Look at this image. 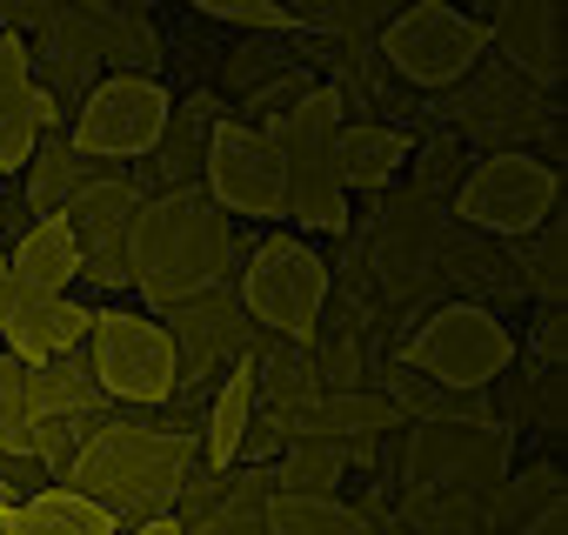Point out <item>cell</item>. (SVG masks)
Returning a JSON list of instances; mask_svg holds the SVG:
<instances>
[{
	"instance_id": "1",
	"label": "cell",
	"mask_w": 568,
	"mask_h": 535,
	"mask_svg": "<svg viewBox=\"0 0 568 535\" xmlns=\"http://www.w3.org/2000/svg\"><path fill=\"white\" fill-rule=\"evenodd\" d=\"M227 268H234V221L187 181V188H168V194H148L134 208V228H128V275L141 289V302L154 309V322L227 282Z\"/></svg>"
},
{
	"instance_id": "2",
	"label": "cell",
	"mask_w": 568,
	"mask_h": 535,
	"mask_svg": "<svg viewBox=\"0 0 568 535\" xmlns=\"http://www.w3.org/2000/svg\"><path fill=\"white\" fill-rule=\"evenodd\" d=\"M201 468L194 435L181 428H141V422H101L81 455L68 462V488H81L88 502L114 508V522H154L174 515L181 482Z\"/></svg>"
},
{
	"instance_id": "3",
	"label": "cell",
	"mask_w": 568,
	"mask_h": 535,
	"mask_svg": "<svg viewBox=\"0 0 568 535\" xmlns=\"http://www.w3.org/2000/svg\"><path fill=\"white\" fill-rule=\"evenodd\" d=\"M342 101L315 81L295 108H281L267 121H254L274 148H281V168H288V208L281 214H295V228L308 234H348V194L335 181V134H342Z\"/></svg>"
},
{
	"instance_id": "4",
	"label": "cell",
	"mask_w": 568,
	"mask_h": 535,
	"mask_svg": "<svg viewBox=\"0 0 568 535\" xmlns=\"http://www.w3.org/2000/svg\"><path fill=\"white\" fill-rule=\"evenodd\" d=\"M515 355H521L515 329L488 302H435V309H422L415 335L402 342V369L428 375L455 395H488L515 369Z\"/></svg>"
},
{
	"instance_id": "5",
	"label": "cell",
	"mask_w": 568,
	"mask_h": 535,
	"mask_svg": "<svg viewBox=\"0 0 568 535\" xmlns=\"http://www.w3.org/2000/svg\"><path fill=\"white\" fill-rule=\"evenodd\" d=\"M234 295H241V309H247V322H254L261 335L302 349V342L322 329V315H328L335 268H328L308 241H295V234H267V241L247 254Z\"/></svg>"
},
{
	"instance_id": "6",
	"label": "cell",
	"mask_w": 568,
	"mask_h": 535,
	"mask_svg": "<svg viewBox=\"0 0 568 535\" xmlns=\"http://www.w3.org/2000/svg\"><path fill=\"white\" fill-rule=\"evenodd\" d=\"M555 201H561V168H548L535 148H515V154H481L455 181L448 221L481 241H521L555 214Z\"/></svg>"
},
{
	"instance_id": "7",
	"label": "cell",
	"mask_w": 568,
	"mask_h": 535,
	"mask_svg": "<svg viewBox=\"0 0 568 535\" xmlns=\"http://www.w3.org/2000/svg\"><path fill=\"white\" fill-rule=\"evenodd\" d=\"M375 54L388 74H402L408 88H462L481 61H488V21L442 8V0H422V8H402L382 21Z\"/></svg>"
},
{
	"instance_id": "8",
	"label": "cell",
	"mask_w": 568,
	"mask_h": 535,
	"mask_svg": "<svg viewBox=\"0 0 568 535\" xmlns=\"http://www.w3.org/2000/svg\"><path fill=\"white\" fill-rule=\"evenodd\" d=\"M88 375L108 402L121 408H168L181 388L174 369V342L154 315H128V309H101L94 335H88Z\"/></svg>"
},
{
	"instance_id": "9",
	"label": "cell",
	"mask_w": 568,
	"mask_h": 535,
	"mask_svg": "<svg viewBox=\"0 0 568 535\" xmlns=\"http://www.w3.org/2000/svg\"><path fill=\"white\" fill-rule=\"evenodd\" d=\"M402 448V482L408 495H455V488H495L508 475L515 435L481 415V422H415Z\"/></svg>"
},
{
	"instance_id": "10",
	"label": "cell",
	"mask_w": 568,
	"mask_h": 535,
	"mask_svg": "<svg viewBox=\"0 0 568 535\" xmlns=\"http://www.w3.org/2000/svg\"><path fill=\"white\" fill-rule=\"evenodd\" d=\"M201 194L234 221H281L288 208V168H281V148L254 128V121H234L221 114L207 128V148H201Z\"/></svg>"
},
{
	"instance_id": "11",
	"label": "cell",
	"mask_w": 568,
	"mask_h": 535,
	"mask_svg": "<svg viewBox=\"0 0 568 535\" xmlns=\"http://www.w3.org/2000/svg\"><path fill=\"white\" fill-rule=\"evenodd\" d=\"M168 121H174V101L154 74H108L74 108L68 141L81 161H148L161 148Z\"/></svg>"
},
{
	"instance_id": "12",
	"label": "cell",
	"mask_w": 568,
	"mask_h": 535,
	"mask_svg": "<svg viewBox=\"0 0 568 535\" xmlns=\"http://www.w3.org/2000/svg\"><path fill=\"white\" fill-rule=\"evenodd\" d=\"M161 322H168V342H174V369H181V388H174V395H194V382L214 375V369L227 375L234 362H254L261 342H267V335L247 322L234 282H214V289L174 302Z\"/></svg>"
},
{
	"instance_id": "13",
	"label": "cell",
	"mask_w": 568,
	"mask_h": 535,
	"mask_svg": "<svg viewBox=\"0 0 568 535\" xmlns=\"http://www.w3.org/2000/svg\"><path fill=\"white\" fill-rule=\"evenodd\" d=\"M455 128L481 148V154H515L528 134H548L555 114H548V94H535L521 74H508L501 61H481L462 88H455Z\"/></svg>"
},
{
	"instance_id": "14",
	"label": "cell",
	"mask_w": 568,
	"mask_h": 535,
	"mask_svg": "<svg viewBox=\"0 0 568 535\" xmlns=\"http://www.w3.org/2000/svg\"><path fill=\"white\" fill-rule=\"evenodd\" d=\"M134 208H141V194H134V181H121V174H94V181L61 208V221H68L74 241H81V282L101 289V295L134 289V275H128V228H134Z\"/></svg>"
},
{
	"instance_id": "15",
	"label": "cell",
	"mask_w": 568,
	"mask_h": 535,
	"mask_svg": "<svg viewBox=\"0 0 568 535\" xmlns=\"http://www.w3.org/2000/svg\"><path fill=\"white\" fill-rule=\"evenodd\" d=\"M488 21V54L521 74L535 94H555L561 88V41H568V21L555 0H521V8H495L481 14Z\"/></svg>"
},
{
	"instance_id": "16",
	"label": "cell",
	"mask_w": 568,
	"mask_h": 535,
	"mask_svg": "<svg viewBox=\"0 0 568 535\" xmlns=\"http://www.w3.org/2000/svg\"><path fill=\"white\" fill-rule=\"evenodd\" d=\"M94 315H101V309H88V302H74V295H54V302H48V295H14L8 322H0V342H8V355H14L21 369H48L54 355L88 349Z\"/></svg>"
},
{
	"instance_id": "17",
	"label": "cell",
	"mask_w": 568,
	"mask_h": 535,
	"mask_svg": "<svg viewBox=\"0 0 568 535\" xmlns=\"http://www.w3.org/2000/svg\"><path fill=\"white\" fill-rule=\"evenodd\" d=\"M281 415H288V442H335V448H348V442H368V435H402V415L382 395H368V388L308 395L295 408H281Z\"/></svg>"
},
{
	"instance_id": "18",
	"label": "cell",
	"mask_w": 568,
	"mask_h": 535,
	"mask_svg": "<svg viewBox=\"0 0 568 535\" xmlns=\"http://www.w3.org/2000/svg\"><path fill=\"white\" fill-rule=\"evenodd\" d=\"M8 268H14L21 295H48L54 302V295H68L81 282V241H74V228L61 214H48V221L21 228V241L8 248Z\"/></svg>"
},
{
	"instance_id": "19",
	"label": "cell",
	"mask_w": 568,
	"mask_h": 535,
	"mask_svg": "<svg viewBox=\"0 0 568 535\" xmlns=\"http://www.w3.org/2000/svg\"><path fill=\"white\" fill-rule=\"evenodd\" d=\"M402 161H408L402 128H388V121H342V134H335V181H342V194H388Z\"/></svg>"
},
{
	"instance_id": "20",
	"label": "cell",
	"mask_w": 568,
	"mask_h": 535,
	"mask_svg": "<svg viewBox=\"0 0 568 535\" xmlns=\"http://www.w3.org/2000/svg\"><path fill=\"white\" fill-rule=\"evenodd\" d=\"M254 362H234L227 382L214 388L207 402V428H201V468L207 475H227L241 462V442H247V422H254Z\"/></svg>"
},
{
	"instance_id": "21",
	"label": "cell",
	"mask_w": 568,
	"mask_h": 535,
	"mask_svg": "<svg viewBox=\"0 0 568 535\" xmlns=\"http://www.w3.org/2000/svg\"><path fill=\"white\" fill-rule=\"evenodd\" d=\"M267 502H274V482H267L261 468H247L241 482L221 475L214 495H207L181 528H187V535H267Z\"/></svg>"
},
{
	"instance_id": "22",
	"label": "cell",
	"mask_w": 568,
	"mask_h": 535,
	"mask_svg": "<svg viewBox=\"0 0 568 535\" xmlns=\"http://www.w3.org/2000/svg\"><path fill=\"white\" fill-rule=\"evenodd\" d=\"M88 181H94V161H81L68 134H41L34 161H28V214H41V221L61 214Z\"/></svg>"
},
{
	"instance_id": "23",
	"label": "cell",
	"mask_w": 568,
	"mask_h": 535,
	"mask_svg": "<svg viewBox=\"0 0 568 535\" xmlns=\"http://www.w3.org/2000/svg\"><path fill=\"white\" fill-rule=\"evenodd\" d=\"M395 528H402V535H495V522H488V488H455V495H402Z\"/></svg>"
},
{
	"instance_id": "24",
	"label": "cell",
	"mask_w": 568,
	"mask_h": 535,
	"mask_svg": "<svg viewBox=\"0 0 568 535\" xmlns=\"http://www.w3.org/2000/svg\"><path fill=\"white\" fill-rule=\"evenodd\" d=\"M555 502H568V495H561V468H555V462H528L521 475H501V482L488 488V522H495V535H515L528 515H541V508H555Z\"/></svg>"
},
{
	"instance_id": "25",
	"label": "cell",
	"mask_w": 568,
	"mask_h": 535,
	"mask_svg": "<svg viewBox=\"0 0 568 535\" xmlns=\"http://www.w3.org/2000/svg\"><path fill=\"white\" fill-rule=\"evenodd\" d=\"M21 515H28L41 535H121L114 508L88 502V495H81V488H68V482H48V488H34V495L21 502Z\"/></svg>"
},
{
	"instance_id": "26",
	"label": "cell",
	"mask_w": 568,
	"mask_h": 535,
	"mask_svg": "<svg viewBox=\"0 0 568 535\" xmlns=\"http://www.w3.org/2000/svg\"><path fill=\"white\" fill-rule=\"evenodd\" d=\"M342 468H348V455L335 442H288L274 455L267 482H274V495H335Z\"/></svg>"
},
{
	"instance_id": "27",
	"label": "cell",
	"mask_w": 568,
	"mask_h": 535,
	"mask_svg": "<svg viewBox=\"0 0 568 535\" xmlns=\"http://www.w3.org/2000/svg\"><path fill=\"white\" fill-rule=\"evenodd\" d=\"M41 428V382L14 355H0V455H28Z\"/></svg>"
},
{
	"instance_id": "28",
	"label": "cell",
	"mask_w": 568,
	"mask_h": 535,
	"mask_svg": "<svg viewBox=\"0 0 568 535\" xmlns=\"http://www.w3.org/2000/svg\"><path fill=\"white\" fill-rule=\"evenodd\" d=\"M267 535H355V508L335 495H274Z\"/></svg>"
},
{
	"instance_id": "29",
	"label": "cell",
	"mask_w": 568,
	"mask_h": 535,
	"mask_svg": "<svg viewBox=\"0 0 568 535\" xmlns=\"http://www.w3.org/2000/svg\"><path fill=\"white\" fill-rule=\"evenodd\" d=\"M201 14L254 34H295V8H267V0H201Z\"/></svg>"
},
{
	"instance_id": "30",
	"label": "cell",
	"mask_w": 568,
	"mask_h": 535,
	"mask_svg": "<svg viewBox=\"0 0 568 535\" xmlns=\"http://www.w3.org/2000/svg\"><path fill=\"white\" fill-rule=\"evenodd\" d=\"M34 148H41L34 108H28V101H14V108H0V174H28Z\"/></svg>"
},
{
	"instance_id": "31",
	"label": "cell",
	"mask_w": 568,
	"mask_h": 535,
	"mask_svg": "<svg viewBox=\"0 0 568 535\" xmlns=\"http://www.w3.org/2000/svg\"><path fill=\"white\" fill-rule=\"evenodd\" d=\"M448 174H462V154H455V141H448V134H435V141L415 154V174H408V188H415V194H428V201H442Z\"/></svg>"
},
{
	"instance_id": "32",
	"label": "cell",
	"mask_w": 568,
	"mask_h": 535,
	"mask_svg": "<svg viewBox=\"0 0 568 535\" xmlns=\"http://www.w3.org/2000/svg\"><path fill=\"white\" fill-rule=\"evenodd\" d=\"M28 88H34V61H28V41L0 34V108L28 101Z\"/></svg>"
},
{
	"instance_id": "33",
	"label": "cell",
	"mask_w": 568,
	"mask_h": 535,
	"mask_svg": "<svg viewBox=\"0 0 568 535\" xmlns=\"http://www.w3.org/2000/svg\"><path fill=\"white\" fill-rule=\"evenodd\" d=\"M515 535H568V502H555V508H541V515H528Z\"/></svg>"
},
{
	"instance_id": "34",
	"label": "cell",
	"mask_w": 568,
	"mask_h": 535,
	"mask_svg": "<svg viewBox=\"0 0 568 535\" xmlns=\"http://www.w3.org/2000/svg\"><path fill=\"white\" fill-rule=\"evenodd\" d=\"M14 268H8V248H0V322H8V309H14Z\"/></svg>"
},
{
	"instance_id": "35",
	"label": "cell",
	"mask_w": 568,
	"mask_h": 535,
	"mask_svg": "<svg viewBox=\"0 0 568 535\" xmlns=\"http://www.w3.org/2000/svg\"><path fill=\"white\" fill-rule=\"evenodd\" d=\"M134 535H187L174 515H154V522H134Z\"/></svg>"
},
{
	"instance_id": "36",
	"label": "cell",
	"mask_w": 568,
	"mask_h": 535,
	"mask_svg": "<svg viewBox=\"0 0 568 535\" xmlns=\"http://www.w3.org/2000/svg\"><path fill=\"white\" fill-rule=\"evenodd\" d=\"M0 535H41V528H34V522H28V515H21V508H14V515H8V522H0Z\"/></svg>"
},
{
	"instance_id": "37",
	"label": "cell",
	"mask_w": 568,
	"mask_h": 535,
	"mask_svg": "<svg viewBox=\"0 0 568 535\" xmlns=\"http://www.w3.org/2000/svg\"><path fill=\"white\" fill-rule=\"evenodd\" d=\"M0 228H8V201H0Z\"/></svg>"
},
{
	"instance_id": "38",
	"label": "cell",
	"mask_w": 568,
	"mask_h": 535,
	"mask_svg": "<svg viewBox=\"0 0 568 535\" xmlns=\"http://www.w3.org/2000/svg\"><path fill=\"white\" fill-rule=\"evenodd\" d=\"M388 535H402V528H388Z\"/></svg>"
}]
</instances>
